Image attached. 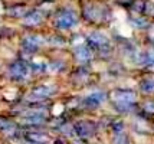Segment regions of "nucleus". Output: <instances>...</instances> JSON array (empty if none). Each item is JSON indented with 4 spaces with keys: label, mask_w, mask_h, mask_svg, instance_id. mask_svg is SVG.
Instances as JSON below:
<instances>
[{
    "label": "nucleus",
    "mask_w": 154,
    "mask_h": 144,
    "mask_svg": "<svg viewBox=\"0 0 154 144\" xmlns=\"http://www.w3.org/2000/svg\"><path fill=\"white\" fill-rule=\"evenodd\" d=\"M22 46H23L25 51L35 52V51H38V48H39V38H36V36H27V38L23 39Z\"/></svg>",
    "instance_id": "obj_11"
},
{
    "label": "nucleus",
    "mask_w": 154,
    "mask_h": 144,
    "mask_svg": "<svg viewBox=\"0 0 154 144\" xmlns=\"http://www.w3.org/2000/svg\"><path fill=\"white\" fill-rule=\"evenodd\" d=\"M27 12V9L25 5H14V6L7 9V14L13 16V17H19V16H25Z\"/></svg>",
    "instance_id": "obj_13"
},
{
    "label": "nucleus",
    "mask_w": 154,
    "mask_h": 144,
    "mask_svg": "<svg viewBox=\"0 0 154 144\" xmlns=\"http://www.w3.org/2000/svg\"><path fill=\"white\" fill-rule=\"evenodd\" d=\"M140 87L144 92H151L154 89V79H144V81H141Z\"/></svg>",
    "instance_id": "obj_18"
},
{
    "label": "nucleus",
    "mask_w": 154,
    "mask_h": 144,
    "mask_svg": "<svg viewBox=\"0 0 154 144\" xmlns=\"http://www.w3.org/2000/svg\"><path fill=\"white\" fill-rule=\"evenodd\" d=\"M29 144H45V143H32V141H30Z\"/></svg>",
    "instance_id": "obj_21"
},
{
    "label": "nucleus",
    "mask_w": 154,
    "mask_h": 144,
    "mask_svg": "<svg viewBox=\"0 0 154 144\" xmlns=\"http://www.w3.org/2000/svg\"><path fill=\"white\" fill-rule=\"evenodd\" d=\"M16 130V125H14L13 121H10V120H7V118H3V117H0V131L2 133H13Z\"/></svg>",
    "instance_id": "obj_15"
},
{
    "label": "nucleus",
    "mask_w": 154,
    "mask_h": 144,
    "mask_svg": "<svg viewBox=\"0 0 154 144\" xmlns=\"http://www.w3.org/2000/svg\"><path fill=\"white\" fill-rule=\"evenodd\" d=\"M29 74V68H27V65L23 61H16L14 63L10 65V68H9V75L12 79L14 81H22V79H25Z\"/></svg>",
    "instance_id": "obj_4"
},
{
    "label": "nucleus",
    "mask_w": 154,
    "mask_h": 144,
    "mask_svg": "<svg viewBox=\"0 0 154 144\" xmlns=\"http://www.w3.org/2000/svg\"><path fill=\"white\" fill-rule=\"evenodd\" d=\"M74 130L81 138H88L92 134H95V124L92 121L84 120V121H79V123L75 124Z\"/></svg>",
    "instance_id": "obj_5"
},
{
    "label": "nucleus",
    "mask_w": 154,
    "mask_h": 144,
    "mask_svg": "<svg viewBox=\"0 0 154 144\" xmlns=\"http://www.w3.org/2000/svg\"><path fill=\"white\" fill-rule=\"evenodd\" d=\"M115 108L121 112H128L134 108V103H118V101H115Z\"/></svg>",
    "instance_id": "obj_16"
},
{
    "label": "nucleus",
    "mask_w": 154,
    "mask_h": 144,
    "mask_svg": "<svg viewBox=\"0 0 154 144\" xmlns=\"http://www.w3.org/2000/svg\"><path fill=\"white\" fill-rule=\"evenodd\" d=\"M45 114L43 112H39V111H35V112H30V114H27L25 115L23 118V121L26 124H30V125H38V124H42L45 121Z\"/></svg>",
    "instance_id": "obj_10"
},
{
    "label": "nucleus",
    "mask_w": 154,
    "mask_h": 144,
    "mask_svg": "<svg viewBox=\"0 0 154 144\" xmlns=\"http://www.w3.org/2000/svg\"><path fill=\"white\" fill-rule=\"evenodd\" d=\"M89 56H91V52H89V49H88L87 46H76V48H75V58L79 62L88 61Z\"/></svg>",
    "instance_id": "obj_12"
},
{
    "label": "nucleus",
    "mask_w": 154,
    "mask_h": 144,
    "mask_svg": "<svg viewBox=\"0 0 154 144\" xmlns=\"http://www.w3.org/2000/svg\"><path fill=\"white\" fill-rule=\"evenodd\" d=\"M42 20H43V16L39 10L26 12V14H25V23L27 26H38V25H40Z\"/></svg>",
    "instance_id": "obj_7"
},
{
    "label": "nucleus",
    "mask_w": 154,
    "mask_h": 144,
    "mask_svg": "<svg viewBox=\"0 0 154 144\" xmlns=\"http://www.w3.org/2000/svg\"><path fill=\"white\" fill-rule=\"evenodd\" d=\"M112 144H130V138L122 133H117L112 138Z\"/></svg>",
    "instance_id": "obj_17"
},
{
    "label": "nucleus",
    "mask_w": 154,
    "mask_h": 144,
    "mask_svg": "<svg viewBox=\"0 0 154 144\" xmlns=\"http://www.w3.org/2000/svg\"><path fill=\"white\" fill-rule=\"evenodd\" d=\"M105 9L97 3H88L84 6V17L89 22H104L105 20Z\"/></svg>",
    "instance_id": "obj_2"
},
{
    "label": "nucleus",
    "mask_w": 154,
    "mask_h": 144,
    "mask_svg": "<svg viewBox=\"0 0 154 144\" xmlns=\"http://www.w3.org/2000/svg\"><path fill=\"white\" fill-rule=\"evenodd\" d=\"M55 89L52 87H48V85H39V87H36L33 88L32 91V97H33L35 100H45L48 97H51L54 94Z\"/></svg>",
    "instance_id": "obj_6"
},
{
    "label": "nucleus",
    "mask_w": 154,
    "mask_h": 144,
    "mask_svg": "<svg viewBox=\"0 0 154 144\" xmlns=\"http://www.w3.org/2000/svg\"><path fill=\"white\" fill-rule=\"evenodd\" d=\"M131 9L134 10L135 13H143L144 9H146V3H144L143 0H135L134 3L131 5Z\"/></svg>",
    "instance_id": "obj_19"
},
{
    "label": "nucleus",
    "mask_w": 154,
    "mask_h": 144,
    "mask_svg": "<svg viewBox=\"0 0 154 144\" xmlns=\"http://www.w3.org/2000/svg\"><path fill=\"white\" fill-rule=\"evenodd\" d=\"M88 45L89 48L100 52L101 55H105V51H109V45H108L107 38L101 33H92L88 38Z\"/></svg>",
    "instance_id": "obj_3"
},
{
    "label": "nucleus",
    "mask_w": 154,
    "mask_h": 144,
    "mask_svg": "<svg viewBox=\"0 0 154 144\" xmlns=\"http://www.w3.org/2000/svg\"><path fill=\"white\" fill-rule=\"evenodd\" d=\"M104 98H105V95H104L102 92H95V94L87 97V98L84 100V105L88 107V108H97Z\"/></svg>",
    "instance_id": "obj_8"
},
{
    "label": "nucleus",
    "mask_w": 154,
    "mask_h": 144,
    "mask_svg": "<svg viewBox=\"0 0 154 144\" xmlns=\"http://www.w3.org/2000/svg\"><path fill=\"white\" fill-rule=\"evenodd\" d=\"M135 95L133 91H127V89H118L115 91V101L118 103H134Z\"/></svg>",
    "instance_id": "obj_9"
},
{
    "label": "nucleus",
    "mask_w": 154,
    "mask_h": 144,
    "mask_svg": "<svg viewBox=\"0 0 154 144\" xmlns=\"http://www.w3.org/2000/svg\"><path fill=\"white\" fill-rule=\"evenodd\" d=\"M26 138L29 141H32V143H46L48 141L46 134L36 133V131H29V133H26Z\"/></svg>",
    "instance_id": "obj_14"
},
{
    "label": "nucleus",
    "mask_w": 154,
    "mask_h": 144,
    "mask_svg": "<svg viewBox=\"0 0 154 144\" xmlns=\"http://www.w3.org/2000/svg\"><path fill=\"white\" fill-rule=\"evenodd\" d=\"M111 127H112L114 133H121V131H122V128H124V124L121 123V121H114Z\"/></svg>",
    "instance_id": "obj_20"
},
{
    "label": "nucleus",
    "mask_w": 154,
    "mask_h": 144,
    "mask_svg": "<svg viewBox=\"0 0 154 144\" xmlns=\"http://www.w3.org/2000/svg\"><path fill=\"white\" fill-rule=\"evenodd\" d=\"M76 16L69 9H62L55 16V26L58 29H71L76 25Z\"/></svg>",
    "instance_id": "obj_1"
}]
</instances>
